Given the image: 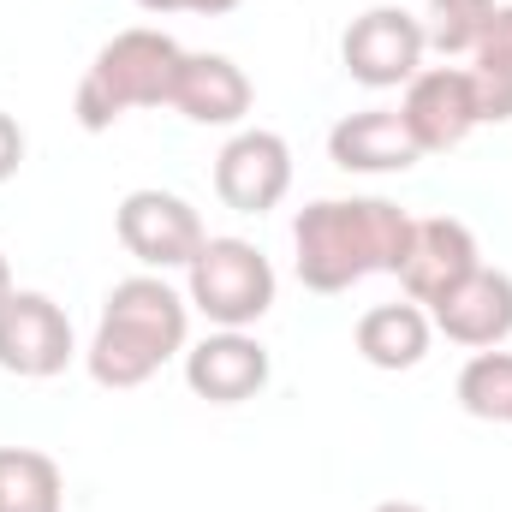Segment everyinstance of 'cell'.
<instances>
[{
  "label": "cell",
  "mask_w": 512,
  "mask_h": 512,
  "mask_svg": "<svg viewBox=\"0 0 512 512\" xmlns=\"http://www.w3.org/2000/svg\"><path fill=\"white\" fill-rule=\"evenodd\" d=\"M411 215L387 197H322L292 221V262L310 292H352L370 274H399Z\"/></svg>",
  "instance_id": "6da1fadb"
},
{
  "label": "cell",
  "mask_w": 512,
  "mask_h": 512,
  "mask_svg": "<svg viewBox=\"0 0 512 512\" xmlns=\"http://www.w3.org/2000/svg\"><path fill=\"white\" fill-rule=\"evenodd\" d=\"M185 340H191V298H179L167 274H131L108 292L84 364L102 387L126 393L149 382L167 358H179Z\"/></svg>",
  "instance_id": "7a4b0ae2"
},
{
  "label": "cell",
  "mask_w": 512,
  "mask_h": 512,
  "mask_svg": "<svg viewBox=\"0 0 512 512\" xmlns=\"http://www.w3.org/2000/svg\"><path fill=\"white\" fill-rule=\"evenodd\" d=\"M179 60H185V48L167 30H149V24L120 30L114 42L96 48L90 72L78 84V102H72L78 126L108 131L114 120H126L131 108H167L173 78H179Z\"/></svg>",
  "instance_id": "3957f363"
},
{
  "label": "cell",
  "mask_w": 512,
  "mask_h": 512,
  "mask_svg": "<svg viewBox=\"0 0 512 512\" xmlns=\"http://www.w3.org/2000/svg\"><path fill=\"white\" fill-rule=\"evenodd\" d=\"M185 298L215 328H251L274 310V262L251 239H203L185 268Z\"/></svg>",
  "instance_id": "277c9868"
},
{
  "label": "cell",
  "mask_w": 512,
  "mask_h": 512,
  "mask_svg": "<svg viewBox=\"0 0 512 512\" xmlns=\"http://www.w3.org/2000/svg\"><path fill=\"white\" fill-rule=\"evenodd\" d=\"M114 233L126 256L143 262V274H167V268H191V256L203 251V215L179 197V191H161V185H143L126 191L120 209H114Z\"/></svg>",
  "instance_id": "5b68a950"
},
{
  "label": "cell",
  "mask_w": 512,
  "mask_h": 512,
  "mask_svg": "<svg viewBox=\"0 0 512 512\" xmlns=\"http://www.w3.org/2000/svg\"><path fill=\"white\" fill-rule=\"evenodd\" d=\"M423 54H429L423 18H411L405 6H370L340 36V60H346V72L364 90H399V84H411L423 72Z\"/></svg>",
  "instance_id": "8992f818"
},
{
  "label": "cell",
  "mask_w": 512,
  "mask_h": 512,
  "mask_svg": "<svg viewBox=\"0 0 512 512\" xmlns=\"http://www.w3.org/2000/svg\"><path fill=\"white\" fill-rule=\"evenodd\" d=\"M78 358L72 316L48 292H12L0 304V370L18 382H48Z\"/></svg>",
  "instance_id": "52a82bcc"
},
{
  "label": "cell",
  "mask_w": 512,
  "mask_h": 512,
  "mask_svg": "<svg viewBox=\"0 0 512 512\" xmlns=\"http://www.w3.org/2000/svg\"><path fill=\"white\" fill-rule=\"evenodd\" d=\"M399 120H405L411 143H417L423 155L459 149L471 131L483 126V108H477V84H471V72H465V66H423V72L405 84Z\"/></svg>",
  "instance_id": "ba28073f"
},
{
  "label": "cell",
  "mask_w": 512,
  "mask_h": 512,
  "mask_svg": "<svg viewBox=\"0 0 512 512\" xmlns=\"http://www.w3.org/2000/svg\"><path fill=\"white\" fill-rule=\"evenodd\" d=\"M292 191V149L280 131H239L227 137V149L215 155V197L233 215H268L280 209V197Z\"/></svg>",
  "instance_id": "9c48e42d"
},
{
  "label": "cell",
  "mask_w": 512,
  "mask_h": 512,
  "mask_svg": "<svg viewBox=\"0 0 512 512\" xmlns=\"http://www.w3.org/2000/svg\"><path fill=\"white\" fill-rule=\"evenodd\" d=\"M471 268H483V251H477V233L453 215H411V239H405V256H399V286L411 304H441Z\"/></svg>",
  "instance_id": "30bf717a"
},
{
  "label": "cell",
  "mask_w": 512,
  "mask_h": 512,
  "mask_svg": "<svg viewBox=\"0 0 512 512\" xmlns=\"http://www.w3.org/2000/svg\"><path fill=\"white\" fill-rule=\"evenodd\" d=\"M429 322L435 334H447L453 346H471V352H495L512 340V274L507 268H471L441 304H429Z\"/></svg>",
  "instance_id": "8fae6325"
},
{
  "label": "cell",
  "mask_w": 512,
  "mask_h": 512,
  "mask_svg": "<svg viewBox=\"0 0 512 512\" xmlns=\"http://www.w3.org/2000/svg\"><path fill=\"white\" fill-rule=\"evenodd\" d=\"M185 382L209 405H245L268 387V346L245 328H215L209 340L185 346Z\"/></svg>",
  "instance_id": "7c38bea8"
},
{
  "label": "cell",
  "mask_w": 512,
  "mask_h": 512,
  "mask_svg": "<svg viewBox=\"0 0 512 512\" xmlns=\"http://www.w3.org/2000/svg\"><path fill=\"white\" fill-rule=\"evenodd\" d=\"M251 96L256 90L239 60H227V54H185L167 108L185 114L191 126H239L251 114Z\"/></svg>",
  "instance_id": "4fadbf2b"
},
{
  "label": "cell",
  "mask_w": 512,
  "mask_h": 512,
  "mask_svg": "<svg viewBox=\"0 0 512 512\" xmlns=\"http://www.w3.org/2000/svg\"><path fill=\"white\" fill-rule=\"evenodd\" d=\"M328 161L340 173H405L423 161V149L411 143L399 108H364L328 131Z\"/></svg>",
  "instance_id": "5bb4252c"
},
{
  "label": "cell",
  "mask_w": 512,
  "mask_h": 512,
  "mask_svg": "<svg viewBox=\"0 0 512 512\" xmlns=\"http://www.w3.org/2000/svg\"><path fill=\"white\" fill-rule=\"evenodd\" d=\"M358 352H364V364H376V370H417L423 358H429V340H435V322H429V310L423 304H376V310H364L358 316Z\"/></svg>",
  "instance_id": "9a60e30c"
},
{
  "label": "cell",
  "mask_w": 512,
  "mask_h": 512,
  "mask_svg": "<svg viewBox=\"0 0 512 512\" xmlns=\"http://www.w3.org/2000/svg\"><path fill=\"white\" fill-rule=\"evenodd\" d=\"M471 84H477V108L483 126H507L512 120V6H495L489 30L471 48Z\"/></svg>",
  "instance_id": "2e32d148"
},
{
  "label": "cell",
  "mask_w": 512,
  "mask_h": 512,
  "mask_svg": "<svg viewBox=\"0 0 512 512\" xmlns=\"http://www.w3.org/2000/svg\"><path fill=\"white\" fill-rule=\"evenodd\" d=\"M0 512H66V477L36 447H0Z\"/></svg>",
  "instance_id": "e0dca14e"
},
{
  "label": "cell",
  "mask_w": 512,
  "mask_h": 512,
  "mask_svg": "<svg viewBox=\"0 0 512 512\" xmlns=\"http://www.w3.org/2000/svg\"><path fill=\"white\" fill-rule=\"evenodd\" d=\"M459 405L483 423H512V352H477L459 370Z\"/></svg>",
  "instance_id": "ac0fdd59"
},
{
  "label": "cell",
  "mask_w": 512,
  "mask_h": 512,
  "mask_svg": "<svg viewBox=\"0 0 512 512\" xmlns=\"http://www.w3.org/2000/svg\"><path fill=\"white\" fill-rule=\"evenodd\" d=\"M495 6H501V0H429V12H423L429 48H435V54H471L477 36H483L489 18H495Z\"/></svg>",
  "instance_id": "d6986e66"
},
{
  "label": "cell",
  "mask_w": 512,
  "mask_h": 512,
  "mask_svg": "<svg viewBox=\"0 0 512 512\" xmlns=\"http://www.w3.org/2000/svg\"><path fill=\"white\" fill-rule=\"evenodd\" d=\"M24 167V126L12 114H0V185Z\"/></svg>",
  "instance_id": "ffe728a7"
},
{
  "label": "cell",
  "mask_w": 512,
  "mask_h": 512,
  "mask_svg": "<svg viewBox=\"0 0 512 512\" xmlns=\"http://www.w3.org/2000/svg\"><path fill=\"white\" fill-rule=\"evenodd\" d=\"M239 0H185V12H203V18H221V12H233Z\"/></svg>",
  "instance_id": "44dd1931"
},
{
  "label": "cell",
  "mask_w": 512,
  "mask_h": 512,
  "mask_svg": "<svg viewBox=\"0 0 512 512\" xmlns=\"http://www.w3.org/2000/svg\"><path fill=\"white\" fill-rule=\"evenodd\" d=\"M143 12H185V0H137Z\"/></svg>",
  "instance_id": "7402d4cb"
},
{
  "label": "cell",
  "mask_w": 512,
  "mask_h": 512,
  "mask_svg": "<svg viewBox=\"0 0 512 512\" xmlns=\"http://www.w3.org/2000/svg\"><path fill=\"white\" fill-rule=\"evenodd\" d=\"M12 292H18V286H12V268H6V251H0V304H6Z\"/></svg>",
  "instance_id": "603a6c76"
},
{
  "label": "cell",
  "mask_w": 512,
  "mask_h": 512,
  "mask_svg": "<svg viewBox=\"0 0 512 512\" xmlns=\"http://www.w3.org/2000/svg\"><path fill=\"white\" fill-rule=\"evenodd\" d=\"M370 512H429V507H417V501H382V507H370Z\"/></svg>",
  "instance_id": "cb8c5ba5"
}]
</instances>
